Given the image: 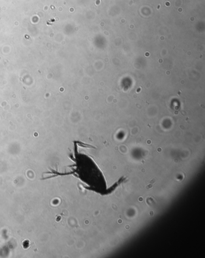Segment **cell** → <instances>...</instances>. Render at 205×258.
I'll list each match as a JSON object with an SVG mask.
<instances>
[{
    "label": "cell",
    "instance_id": "1",
    "mask_svg": "<svg viewBox=\"0 0 205 258\" xmlns=\"http://www.w3.org/2000/svg\"><path fill=\"white\" fill-rule=\"evenodd\" d=\"M74 173L93 191L104 194L107 189L103 174L101 173L94 160L86 154L78 153L75 157Z\"/></svg>",
    "mask_w": 205,
    "mask_h": 258
}]
</instances>
